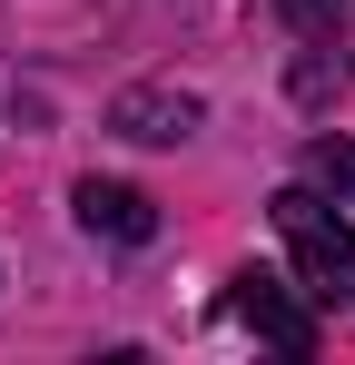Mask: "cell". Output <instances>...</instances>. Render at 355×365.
Wrapping results in <instances>:
<instances>
[{"mask_svg":"<svg viewBox=\"0 0 355 365\" xmlns=\"http://www.w3.org/2000/svg\"><path fill=\"white\" fill-rule=\"evenodd\" d=\"M267 217H277V237H287V257H296V287L326 297V306H355V227L336 217V197L306 178V187H277Z\"/></svg>","mask_w":355,"mask_h":365,"instance_id":"1","label":"cell"},{"mask_svg":"<svg viewBox=\"0 0 355 365\" xmlns=\"http://www.w3.org/2000/svg\"><path fill=\"white\" fill-rule=\"evenodd\" d=\"M227 326H247V336H257V346H277V356H316V316H306L277 277H257V267L227 287Z\"/></svg>","mask_w":355,"mask_h":365,"instance_id":"2","label":"cell"},{"mask_svg":"<svg viewBox=\"0 0 355 365\" xmlns=\"http://www.w3.org/2000/svg\"><path fill=\"white\" fill-rule=\"evenodd\" d=\"M79 227L89 237H109V247H148L158 237V197H138V187H118V178H79Z\"/></svg>","mask_w":355,"mask_h":365,"instance_id":"3","label":"cell"},{"mask_svg":"<svg viewBox=\"0 0 355 365\" xmlns=\"http://www.w3.org/2000/svg\"><path fill=\"white\" fill-rule=\"evenodd\" d=\"M197 119H207V109H197L187 89H118L109 99V128L118 138H148V148H178Z\"/></svg>","mask_w":355,"mask_h":365,"instance_id":"4","label":"cell"},{"mask_svg":"<svg viewBox=\"0 0 355 365\" xmlns=\"http://www.w3.org/2000/svg\"><path fill=\"white\" fill-rule=\"evenodd\" d=\"M306 178L326 187L336 207H355V138H306Z\"/></svg>","mask_w":355,"mask_h":365,"instance_id":"5","label":"cell"},{"mask_svg":"<svg viewBox=\"0 0 355 365\" xmlns=\"http://www.w3.org/2000/svg\"><path fill=\"white\" fill-rule=\"evenodd\" d=\"M277 20L306 30V40H336V30H346V0H277Z\"/></svg>","mask_w":355,"mask_h":365,"instance_id":"6","label":"cell"}]
</instances>
